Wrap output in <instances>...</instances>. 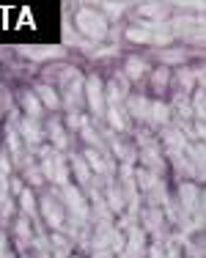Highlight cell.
I'll return each mask as SVG.
<instances>
[{
	"instance_id": "7402d4cb",
	"label": "cell",
	"mask_w": 206,
	"mask_h": 258,
	"mask_svg": "<svg viewBox=\"0 0 206 258\" xmlns=\"http://www.w3.org/2000/svg\"><path fill=\"white\" fill-rule=\"evenodd\" d=\"M69 173H75V179L83 184V187H91V179H94V173L88 170L86 159H83L80 154H75L69 159Z\"/></svg>"
},
{
	"instance_id": "603a6c76",
	"label": "cell",
	"mask_w": 206,
	"mask_h": 258,
	"mask_svg": "<svg viewBox=\"0 0 206 258\" xmlns=\"http://www.w3.org/2000/svg\"><path fill=\"white\" fill-rule=\"evenodd\" d=\"M47 138H50V143L55 151H63L66 143H69V140H66V126L60 124L58 118H52L50 124H47Z\"/></svg>"
},
{
	"instance_id": "8d00e7d4",
	"label": "cell",
	"mask_w": 206,
	"mask_h": 258,
	"mask_svg": "<svg viewBox=\"0 0 206 258\" xmlns=\"http://www.w3.org/2000/svg\"><path fill=\"white\" fill-rule=\"evenodd\" d=\"M6 198H9V179H6V176H0V204H3Z\"/></svg>"
},
{
	"instance_id": "6da1fadb",
	"label": "cell",
	"mask_w": 206,
	"mask_h": 258,
	"mask_svg": "<svg viewBox=\"0 0 206 258\" xmlns=\"http://www.w3.org/2000/svg\"><path fill=\"white\" fill-rule=\"evenodd\" d=\"M176 206L181 209V214L192 223V228L201 231V225H203V192H201L198 184H192V181H181L179 184Z\"/></svg>"
},
{
	"instance_id": "f35d334b",
	"label": "cell",
	"mask_w": 206,
	"mask_h": 258,
	"mask_svg": "<svg viewBox=\"0 0 206 258\" xmlns=\"http://www.w3.org/2000/svg\"><path fill=\"white\" fill-rule=\"evenodd\" d=\"M3 258H17V255H14V253H6V255H3Z\"/></svg>"
},
{
	"instance_id": "7a4b0ae2",
	"label": "cell",
	"mask_w": 206,
	"mask_h": 258,
	"mask_svg": "<svg viewBox=\"0 0 206 258\" xmlns=\"http://www.w3.org/2000/svg\"><path fill=\"white\" fill-rule=\"evenodd\" d=\"M41 154V176H44V181H52L58 184V187H66L69 184V162L63 159V154L55 149H39Z\"/></svg>"
},
{
	"instance_id": "d6986e66",
	"label": "cell",
	"mask_w": 206,
	"mask_h": 258,
	"mask_svg": "<svg viewBox=\"0 0 206 258\" xmlns=\"http://www.w3.org/2000/svg\"><path fill=\"white\" fill-rule=\"evenodd\" d=\"M149 107H151V99H146V96H129L126 99V115L143 121V124L149 121Z\"/></svg>"
},
{
	"instance_id": "f1b7e54d",
	"label": "cell",
	"mask_w": 206,
	"mask_h": 258,
	"mask_svg": "<svg viewBox=\"0 0 206 258\" xmlns=\"http://www.w3.org/2000/svg\"><path fill=\"white\" fill-rule=\"evenodd\" d=\"M187 55H190V52H187L184 47H171V50H162V52H160V60H162V66L168 69V66L184 63V60H187Z\"/></svg>"
},
{
	"instance_id": "8fae6325",
	"label": "cell",
	"mask_w": 206,
	"mask_h": 258,
	"mask_svg": "<svg viewBox=\"0 0 206 258\" xmlns=\"http://www.w3.org/2000/svg\"><path fill=\"white\" fill-rule=\"evenodd\" d=\"M126 91H129V80L118 72L110 83H105V107H121L126 99Z\"/></svg>"
},
{
	"instance_id": "e0dca14e",
	"label": "cell",
	"mask_w": 206,
	"mask_h": 258,
	"mask_svg": "<svg viewBox=\"0 0 206 258\" xmlns=\"http://www.w3.org/2000/svg\"><path fill=\"white\" fill-rule=\"evenodd\" d=\"M47 242H50L52 258H72V236H66L63 231H55Z\"/></svg>"
},
{
	"instance_id": "8992f818",
	"label": "cell",
	"mask_w": 206,
	"mask_h": 258,
	"mask_svg": "<svg viewBox=\"0 0 206 258\" xmlns=\"http://www.w3.org/2000/svg\"><path fill=\"white\" fill-rule=\"evenodd\" d=\"M138 143H141V162L143 168L149 170V173L154 176H162V170H165V159H162V149L157 146V140L151 138L149 132H138Z\"/></svg>"
},
{
	"instance_id": "4dcf8cb0",
	"label": "cell",
	"mask_w": 206,
	"mask_h": 258,
	"mask_svg": "<svg viewBox=\"0 0 206 258\" xmlns=\"http://www.w3.org/2000/svg\"><path fill=\"white\" fill-rule=\"evenodd\" d=\"M22 170H25V179H28V184H33V187H41L44 184V176H41V168L36 162H30V159H25V162L20 165Z\"/></svg>"
},
{
	"instance_id": "5bb4252c",
	"label": "cell",
	"mask_w": 206,
	"mask_h": 258,
	"mask_svg": "<svg viewBox=\"0 0 206 258\" xmlns=\"http://www.w3.org/2000/svg\"><path fill=\"white\" fill-rule=\"evenodd\" d=\"M17 52L28 60H36V63H44V60H52V58H63V47H20Z\"/></svg>"
},
{
	"instance_id": "9c48e42d",
	"label": "cell",
	"mask_w": 206,
	"mask_h": 258,
	"mask_svg": "<svg viewBox=\"0 0 206 258\" xmlns=\"http://www.w3.org/2000/svg\"><path fill=\"white\" fill-rule=\"evenodd\" d=\"M83 88H86V77H83V72L77 77H72L69 83L60 88V104H63L69 113H80V107L86 104V99H83Z\"/></svg>"
},
{
	"instance_id": "4fadbf2b",
	"label": "cell",
	"mask_w": 206,
	"mask_h": 258,
	"mask_svg": "<svg viewBox=\"0 0 206 258\" xmlns=\"http://www.w3.org/2000/svg\"><path fill=\"white\" fill-rule=\"evenodd\" d=\"M20 140L28 146V149H41V140H44V132H41L39 121L33 118H22L20 121Z\"/></svg>"
},
{
	"instance_id": "277c9868",
	"label": "cell",
	"mask_w": 206,
	"mask_h": 258,
	"mask_svg": "<svg viewBox=\"0 0 206 258\" xmlns=\"http://www.w3.org/2000/svg\"><path fill=\"white\" fill-rule=\"evenodd\" d=\"M75 22H77V30H80L83 36H88L91 41H99V39L107 36V20H105L102 11L80 6V9L75 11Z\"/></svg>"
},
{
	"instance_id": "e575fe53",
	"label": "cell",
	"mask_w": 206,
	"mask_h": 258,
	"mask_svg": "<svg viewBox=\"0 0 206 258\" xmlns=\"http://www.w3.org/2000/svg\"><path fill=\"white\" fill-rule=\"evenodd\" d=\"M143 255H146V258H162V247H160V242H151Z\"/></svg>"
},
{
	"instance_id": "3957f363",
	"label": "cell",
	"mask_w": 206,
	"mask_h": 258,
	"mask_svg": "<svg viewBox=\"0 0 206 258\" xmlns=\"http://www.w3.org/2000/svg\"><path fill=\"white\" fill-rule=\"evenodd\" d=\"M126 39L132 44H154V47H165L173 41V33L168 28V22H149V25H138L126 30Z\"/></svg>"
},
{
	"instance_id": "9a60e30c",
	"label": "cell",
	"mask_w": 206,
	"mask_h": 258,
	"mask_svg": "<svg viewBox=\"0 0 206 258\" xmlns=\"http://www.w3.org/2000/svg\"><path fill=\"white\" fill-rule=\"evenodd\" d=\"M162 143H165V154H168V157L184 154V149H187L184 135H181L176 126H165V132H162Z\"/></svg>"
},
{
	"instance_id": "1f68e13d",
	"label": "cell",
	"mask_w": 206,
	"mask_h": 258,
	"mask_svg": "<svg viewBox=\"0 0 206 258\" xmlns=\"http://www.w3.org/2000/svg\"><path fill=\"white\" fill-rule=\"evenodd\" d=\"M160 247H162V258H184L181 255V244H179L176 236L160 239Z\"/></svg>"
},
{
	"instance_id": "484cf974",
	"label": "cell",
	"mask_w": 206,
	"mask_h": 258,
	"mask_svg": "<svg viewBox=\"0 0 206 258\" xmlns=\"http://www.w3.org/2000/svg\"><path fill=\"white\" fill-rule=\"evenodd\" d=\"M22 110H25V118H33V121H39V115H41V102L36 99V94L33 91H25V94H22Z\"/></svg>"
},
{
	"instance_id": "2e32d148",
	"label": "cell",
	"mask_w": 206,
	"mask_h": 258,
	"mask_svg": "<svg viewBox=\"0 0 206 258\" xmlns=\"http://www.w3.org/2000/svg\"><path fill=\"white\" fill-rule=\"evenodd\" d=\"M141 217H143V233H151L154 236V242H160V233H162V212L157 206H146L141 212Z\"/></svg>"
},
{
	"instance_id": "836d02e7",
	"label": "cell",
	"mask_w": 206,
	"mask_h": 258,
	"mask_svg": "<svg viewBox=\"0 0 206 258\" xmlns=\"http://www.w3.org/2000/svg\"><path fill=\"white\" fill-rule=\"evenodd\" d=\"M102 9L107 11V17L116 20V17H121V11H124V3H102ZM107 17H105V20H107Z\"/></svg>"
},
{
	"instance_id": "4316f807",
	"label": "cell",
	"mask_w": 206,
	"mask_h": 258,
	"mask_svg": "<svg viewBox=\"0 0 206 258\" xmlns=\"http://www.w3.org/2000/svg\"><path fill=\"white\" fill-rule=\"evenodd\" d=\"M14 233H17V239H20V247L25 250L30 242H33V231H30V220L28 217H17L14 220Z\"/></svg>"
},
{
	"instance_id": "60d3db41",
	"label": "cell",
	"mask_w": 206,
	"mask_h": 258,
	"mask_svg": "<svg viewBox=\"0 0 206 258\" xmlns=\"http://www.w3.org/2000/svg\"><path fill=\"white\" fill-rule=\"evenodd\" d=\"M25 258H30V255H25Z\"/></svg>"
},
{
	"instance_id": "d590c367",
	"label": "cell",
	"mask_w": 206,
	"mask_h": 258,
	"mask_svg": "<svg viewBox=\"0 0 206 258\" xmlns=\"http://www.w3.org/2000/svg\"><path fill=\"white\" fill-rule=\"evenodd\" d=\"M116 55V47H96L94 50V58H113Z\"/></svg>"
},
{
	"instance_id": "74e56055",
	"label": "cell",
	"mask_w": 206,
	"mask_h": 258,
	"mask_svg": "<svg viewBox=\"0 0 206 258\" xmlns=\"http://www.w3.org/2000/svg\"><path fill=\"white\" fill-rule=\"evenodd\" d=\"M6 253H9V250H6V233L0 231V258H3Z\"/></svg>"
},
{
	"instance_id": "7c38bea8",
	"label": "cell",
	"mask_w": 206,
	"mask_h": 258,
	"mask_svg": "<svg viewBox=\"0 0 206 258\" xmlns=\"http://www.w3.org/2000/svg\"><path fill=\"white\" fill-rule=\"evenodd\" d=\"M143 253H146V233H143V228L132 225L124 236V250L118 258H141Z\"/></svg>"
},
{
	"instance_id": "d4e9b609",
	"label": "cell",
	"mask_w": 206,
	"mask_h": 258,
	"mask_svg": "<svg viewBox=\"0 0 206 258\" xmlns=\"http://www.w3.org/2000/svg\"><path fill=\"white\" fill-rule=\"evenodd\" d=\"M17 201H20V209H22V217H28V220H36V192L30 187H25L20 195H17Z\"/></svg>"
},
{
	"instance_id": "cb8c5ba5",
	"label": "cell",
	"mask_w": 206,
	"mask_h": 258,
	"mask_svg": "<svg viewBox=\"0 0 206 258\" xmlns=\"http://www.w3.org/2000/svg\"><path fill=\"white\" fill-rule=\"evenodd\" d=\"M146 72H149V66H146V60L143 58H126L124 60V75L126 80H143L146 77Z\"/></svg>"
},
{
	"instance_id": "ab89813d",
	"label": "cell",
	"mask_w": 206,
	"mask_h": 258,
	"mask_svg": "<svg viewBox=\"0 0 206 258\" xmlns=\"http://www.w3.org/2000/svg\"><path fill=\"white\" fill-rule=\"evenodd\" d=\"M72 258H80V255H72Z\"/></svg>"
},
{
	"instance_id": "ffe728a7",
	"label": "cell",
	"mask_w": 206,
	"mask_h": 258,
	"mask_svg": "<svg viewBox=\"0 0 206 258\" xmlns=\"http://www.w3.org/2000/svg\"><path fill=\"white\" fill-rule=\"evenodd\" d=\"M138 14L149 17L151 22H162L168 14H171V6L168 3H141L138 6Z\"/></svg>"
},
{
	"instance_id": "f546056e",
	"label": "cell",
	"mask_w": 206,
	"mask_h": 258,
	"mask_svg": "<svg viewBox=\"0 0 206 258\" xmlns=\"http://www.w3.org/2000/svg\"><path fill=\"white\" fill-rule=\"evenodd\" d=\"M151 85H154L157 94H165L168 85H171V69H165V66H160V69L151 75Z\"/></svg>"
},
{
	"instance_id": "44dd1931",
	"label": "cell",
	"mask_w": 206,
	"mask_h": 258,
	"mask_svg": "<svg viewBox=\"0 0 206 258\" xmlns=\"http://www.w3.org/2000/svg\"><path fill=\"white\" fill-rule=\"evenodd\" d=\"M168 121H171V107H168L162 99H154L149 107V124L154 126H168Z\"/></svg>"
},
{
	"instance_id": "ac0fdd59",
	"label": "cell",
	"mask_w": 206,
	"mask_h": 258,
	"mask_svg": "<svg viewBox=\"0 0 206 258\" xmlns=\"http://www.w3.org/2000/svg\"><path fill=\"white\" fill-rule=\"evenodd\" d=\"M33 94H36V99L41 102V107H47V110H58L60 107V96H58V91L52 88V85L39 83L33 88Z\"/></svg>"
},
{
	"instance_id": "52a82bcc",
	"label": "cell",
	"mask_w": 206,
	"mask_h": 258,
	"mask_svg": "<svg viewBox=\"0 0 206 258\" xmlns=\"http://www.w3.org/2000/svg\"><path fill=\"white\" fill-rule=\"evenodd\" d=\"M168 28H171L173 39L181 36L184 41H203V17H173L171 22H168Z\"/></svg>"
},
{
	"instance_id": "d6a6232c",
	"label": "cell",
	"mask_w": 206,
	"mask_h": 258,
	"mask_svg": "<svg viewBox=\"0 0 206 258\" xmlns=\"http://www.w3.org/2000/svg\"><path fill=\"white\" fill-rule=\"evenodd\" d=\"M86 124H88V118H86L83 113H69V118H66V126L75 129V132H80V129L86 126Z\"/></svg>"
},
{
	"instance_id": "5b68a950",
	"label": "cell",
	"mask_w": 206,
	"mask_h": 258,
	"mask_svg": "<svg viewBox=\"0 0 206 258\" xmlns=\"http://www.w3.org/2000/svg\"><path fill=\"white\" fill-rule=\"evenodd\" d=\"M58 201L60 206H63V212L72 214V220L75 223H86L91 217V204L88 198L80 192V187H72V184H66V187L58 189Z\"/></svg>"
},
{
	"instance_id": "ba28073f",
	"label": "cell",
	"mask_w": 206,
	"mask_h": 258,
	"mask_svg": "<svg viewBox=\"0 0 206 258\" xmlns=\"http://www.w3.org/2000/svg\"><path fill=\"white\" fill-rule=\"evenodd\" d=\"M83 99H86L91 113H94L96 118H102V113H105V83H102L99 75H88V77H86Z\"/></svg>"
},
{
	"instance_id": "83f0119b",
	"label": "cell",
	"mask_w": 206,
	"mask_h": 258,
	"mask_svg": "<svg viewBox=\"0 0 206 258\" xmlns=\"http://www.w3.org/2000/svg\"><path fill=\"white\" fill-rule=\"evenodd\" d=\"M105 113H107V121H110V126L116 129V132H126L129 129V115H126V110H121V107H105Z\"/></svg>"
},
{
	"instance_id": "30bf717a",
	"label": "cell",
	"mask_w": 206,
	"mask_h": 258,
	"mask_svg": "<svg viewBox=\"0 0 206 258\" xmlns=\"http://www.w3.org/2000/svg\"><path fill=\"white\" fill-rule=\"evenodd\" d=\"M41 217H44V223L50 225L52 231H63V223H66V212L63 206H60V201H55L52 195H47V198H41Z\"/></svg>"
}]
</instances>
